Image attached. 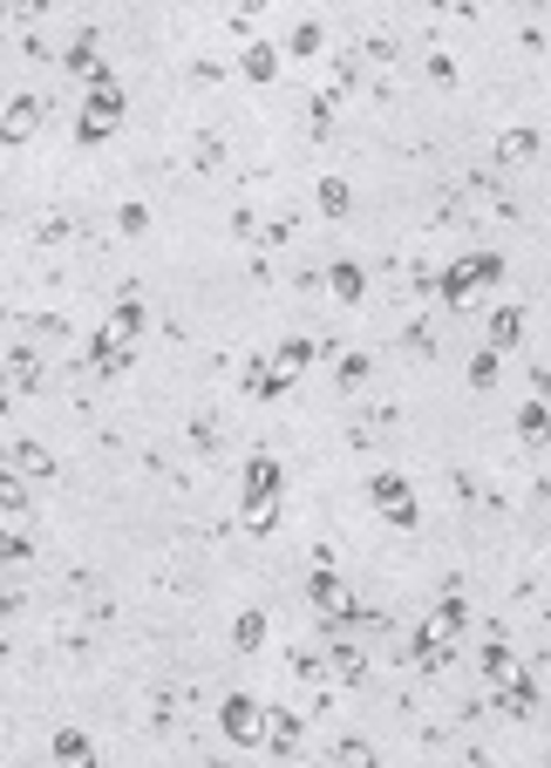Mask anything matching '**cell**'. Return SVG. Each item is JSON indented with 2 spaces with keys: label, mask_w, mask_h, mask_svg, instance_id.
Segmentation results:
<instances>
[{
  "label": "cell",
  "mask_w": 551,
  "mask_h": 768,
  "mask_svg": "<svg viewBox=\"0 0 551 768\" xmlns=\"http://www.w3.org/2000/svg\"><path fill=\"white\" fill-rule=\"evenodd\" d=\"M280 490H287L280 456L252 450V456H246V483H239V517H246L252 538H272V523H280Z\"/></svg>",
  "instance_id": "1"
},
{
  "label": "cell",
  "mask_w": 551,
  "mask_h": 768,
  "mask_svg": "<svg viewBox=\"0 0 551 768\" xmlns=\"http://www.w3.org/2000/svg\"><path fill=\"white\" fill-rule=\"evenodd\" d=\"M123 83H116V68H96L89 75V102H83V116H75V143L83 150H96V143H109L116 130H123Z\"/></svg>",
  "instance_id": "2"
},
{
  "label": "cell",
  "mask_w": 551,
  "mask_h": 768,
  "mask_svg": "<svg viewBox=\"0 0 551 768\" xmlns=\"http://www.w3.org/2000/svg\"><path fill=\"white\" fill-rule=\"evenodd\" d=\"M429 286H436V300H443V306H469L477 293L504 286V252H463L443 279H429Z\"/></svg>",
  "instance_id": "3"
},
{
  "label": "cell",
  "mask_w": 551,
  "mask_h": 768,
  "mask_svg": "<svg viewBox=\"0 0 551 768\" xmlns=\"http://www.w3.org/2000/svg\"><path fill=\"white\" fill-rule=\"evenodd\" d=\"M368 504L381 510V523H396V531H415V523H422L415 483H409L402 469H375V476H368Z\"/></svg>",
  "instance_id": "4"
},
{
  "label": "cell",
  "mask_w": 551,
  "mask_h": 768,
  "mask_svg": "<svg viewBox=\"0 0 551 768\" xmlns=\"http://www.w3.org/2000/svg\"><path fill=\"white\" fill-rule=\"evenodd\" d=\"M218 727L231 748H266V707L252 694H225L218 701Z\"/></svg>",
  "instance_id": "5"
},
{
  "label": "cell",
  "mask_w": 551,
  "mask_h": 768,
  "mask_svg": "<svg viewBox=\"0 0 551 768\" xmlns=\"http://www.w3.org/2000/svg\"><path fill=\"white\" fill-rule=\"evenodd\" d=\"M42 116H48V102H42V96H14L8 109H0V143L21 150L34 130H42Z\"/></svg>",
  "instance_id": "6"
},
{
  "label": "cell",
  "mask_w": 551,
  "mask_h": 768,
  "mask_svg": "<svg viewBox=\"0 0 551 768\" xmlns=\"http://www.w3.org/2000/svg\"><path fill=\"white\" fill-rule=\"evenodd\" d=\"M402 660H409V667H422V673H443V667L456 660V639H443L436 626L422 619V626L409 632V653H402Z\"/></svg>",
  "instance_id": "7"
},
{
  "label": "cell",
  "mask_w": 551,
  "mask_h": 768,
  "mask_svg": "<svg viewBox=\"0 0 551 768\" xmlns=\"http://www.w3.org/2000/svg\"><path fill=\"white\" fill-rule=\"evenodd\" d=\"M130 360H137V340H116L109 327H96V340H89V368H96L102 381H123V375H130Z\"/></svg>",
  "instance_id": "8"
},
{
  "label": "cell",
  "mask_w": 551,
  "mask_h": 768,
  "mask_svg": "<svg viewBox=\"0 0 551 768\" xmlns=\"http://www.w3.org/2000/svg\"><path fill=\"white\" fill-rule=\"evenodd\" d=\"M300 742H306V721L293 707H266V748L280 761H300Z\"/></svg>",
  "instance_id": "9"
},
{
  "label": "cell",
  "mask_w": 551,
  "mask_h": 768,
  "mask_svg": "<svg viewBox=\"0 0 551 768\" xmlns=\"http://www.w3.org/2000/svg\"><path fill=\"white\" fill-rule=\"evenodd\" d=\"M497 707H504L510 721H531V714H538V673H525V667H518V673L497 686Z\"/></svg>",
  "instance_id": "10"
},
{
  "label": "cell",
  "mask_w": 551,
  "mask_h": 768,
  "mask_svg": "<svg viewBox=\"0 0 551 768\" xmlns=\"http://www.w3.org/2000/svg\"><path fill=\"white\" fill-rule=\"evenodd\" d=\"M48 755H55L62 768H102V755H96V742L83 735V727H55V742H48Z\"/></svg>",
  "instance_id": "11"
},
{
  "label": "cell",
  "mask_w": 551,
  "mask_h": 768,
  "mask_svg": "<svg viewBox=\"0 0 551 768\" xmlns=\"http://www.w3.org/2000/svg\"><path fill=\"white\" fill-rule=\"evenodd\" d=\"M306 598H313V613H321V619H334L341 605H347V585H341V572H334V564H313Z\"/></svg>",
  "instance_id": "12"
},
{
  "label": "cell",
  "mask_w": 551,
  "mask_h": 768,
  "mask_svg": "<svg viewBox=\"0 0 551 768\" xmlns=\"http://www.w3.org/2000/svg\"><path fill=\"white\" fill-rule=\"evenodd\" d=\"M313 354H321V347H313L306 334H293V340H280V347H272V375H280V381L293 388V381H300V375L313 368Z\"/></svg>",
  "instance_id": "13"
},
{
  "label": "cell",
  "mask_w": 551,
  "mask_h": 768,
  "mask_svg": "<svg viewBox=\"0 0 551 768\" xmlns=\"http://www.w3.org/2000/svg\"><path fill=\"white\" fill-rule=\"evenodd\" d=\"M8 463H14L21 476H34V483H55V469H62V463L42 450V442H28V435H14V442H8Z\"/></svg>",
  "instance_id": "14"
},
{
  "label": "cell",
  "mask_w": 551,
  "mask_h": 768,
  "mask_svg": "<svg viewBox=\"0 0 551 768\" xmlns=\"http://www.w3.org/2000/svg\"><path fill=\"white\" fill-rule=\"evenodd\" d=\"M327 293H334L341 306H361V300H368V272L354 266V259H334V266H327Z\"/></svg>",
  "instance_id": "15"
},
{
  "label": "cell",
  "mask_w": 551,
  "mask_h": 768,
  "mask_svg": "<svg viewBox=\"0 0 551 768\" xmlns=\"http://www.w3.org/2000/svg\"><path fill=\"white\" fill-rule=\"evenodd\" d=\"M525 340V306H497L490 320H484V347H497V354H510Z\"/></svg>",
  "instance_id": "16"
},
{
  "label": "cell",
  "mask_w": 551,
  "mask_h": 768,
  "mask_svg": "<svg viewBox=\"0 0 551 768\" xmlns=\"http://www.w3.org/2000/svg\"><path fill=\"white\" fill-rule=\"evenodd\" d=\"M327 673H334L341 686H361V680H368V653H361L354 639H334V646H327Z\"/></svg>",
  "instance_id": "17"
},
{
  "label": "cell",
  "mask_w": 551,
  "mask_h": 768,
  "mask_svg": "<svg viewBox=\"0 0 551 768\" xmlns=\"http://www.w3.org/2000/svg\"><path fill=\"white\" fill-rule=\"evenodd\" d=\"M477 667H484V680H490V686H504L510 673H518V653H510V646L490 632V639H484V653H477Z\"/></svg>",
  "instance_id": "18"
},
{
  "label": "cell",
  "mask_w": 551,
  "mask_h": 768,
  "mask_svg": "<svg viewBox=\"0 0 551 768\" xmlns=\"http://www.w3.org/2000/svg\"><path fill=\"white\" fill-rule=\"evenodd\" d=\"M239 75H246V83H272V75H280V48H272V42H252V48L239 55Z\"/></svg>",
  "instance_id": "19"
},
{
  "label": "cell",
  "mask_w": 551,
  "mask_h": 768,
  "mask_svg": "<svg viewBox=\"0 0 551 768\" xmlns=\"http://www.w3.org/2000/svg\"><path fill=\"white\" fill-rule=\"evenodd\" d=\"M531 156H538V130H504L497 137V164L518 171V164H531Z\"/></svg>",
  "instance_id": "20"
},
{
  "label": "cell",
  "mask_w": 551,
  "mask_h": 768,
  "mask_svg": "<svg viewBox=\"0 0 551 768\" xmlns=\"http://www.w3.org/2000/svg\"><path fill=\"white\" fill-rule=\"evenodd\" d=\"M518 435L531 442V450H544V442H551V409H544V401L531 394L525 401V409H518Z\"/></svg>",
  "instance_id": "21"
},
{
  "label": "cell",
  "mask_w": 551,
  "mask_h": 768,
  "mask_svg": "<svg viewBox=\"0 0 551 768\" xmlns=\"http://www.w3.org/2000/svg\"><path fill=\"white\" fill-rule=\"evenodd\" d=\"M231 646H239V653H259V646H266V613H259V605H246V613L231 619Z\"/></svg>",
  "instance_id": "22"
},
{
  "label": "cell",
  "mask_w": 551,
  "mask_h": 768,
  "mask_svg": "<svg viewBox=\"0 0 551 768\" xmlns=\"http://www.w3.org/2000/svg\"><path fill=\"white\" fill-rule=\"evenodd\" d=\"M143 320H150V313H143V300L130 293V300H116V313H109V334H116V340H137V334H143Z\"/></svg>",
  "instance_id": "23"
},
{
  "label": "cell",
  "mask_w": 551,
  "mask_h": 768,
  "mask_svg": "<svg viewBox=\"0 0 551 768\" xmlns=\"http://www.w3.org/2000/svg\"><path fill=\"white\" fill-rule=\"evenodd\" d=\"M246 394H252V401H280V394H287V381L272 375V360H252V368H246Z\"/></svg>",
  "instance_id": "24"
},
{
  "label": "cell",
  "mask_w": 551,
  "mask_h": 768,
  "mask_svg": "<svg viewBox=\"0 0 551 768\" xmlns=\"http://www.w3.org/2000/svg\"><path fill=\"white\" fill-rule=\"evenodd\" d=\"M429 626H436V632H443V639H456V632H463V626H469V605H463V598H456V592H450V598H436V613H429Z\"/></svg>",
  "instance_id": "25"
},
{
  "label": "cell",
  "mask_w": 551,
  "mask_h": 768,
  "mask_svg": "<svg viewBox=\"0 0 551 768\" xmlns=\"http://www.w3.org/2000/svg\"><path fill=\"white\" fill-rule=\"evenodd\" d=\"M0 510H8V517L28 510V476H21L14 463H0Z\"/></svg>",
  "instance_id": "26"
},
{
  "label": "cell",
  "mask_w": 551,
  "mask_h": 768,
  "mask_svg": "<svg viewBox=\"0 0 551 768\" xmlns=\"http://www.w3.org/2000/svg\"><path fill=\"white\" fill-rule=\"evenodd\" d=\"M497 368H504V354H497V347H477V354H469V388L490 394V388H497Z\"/></svg>",
  "instance_id": "27"
},
{
  "label": "cell",
  "mask_w": 551,
  "mask_h": 768,
  "mask_svg": "<svg viewBox=\"0 0 551 768\" xmlns=\"http://www.w3.org/2000/svg\"><path fill=\"white\" fill-rule=\"evenodd\" d=\"M8 375H14V388H21V394L42 388V360H34V347H14V354H8Z\"/></svg>",
  "instance_id": "28"
},
{
  "label": "cell",
  "mask_w": 551,
  "mask_h": 768,
  "mask_svg": "<svg viewBox=\"0 0 551 768\" xmlns=\"http://www.w3.org/2000/svg\"><path fill=\"white\" fill-rule=\"evenodd\" d=\"M75 75H83V83H89V75L102 68V55H96V34H75V42H68V55H62Z\"/></svg>",
  "instance_id": "29"
},
{
  "label": "cell",
  "mask_w": 551,
  "mask_h": 768,
  "mask_svg": "<svg viewBox=\"0 0 551 768\" xmlns=\"http://www.w3.org/2000/svg\"><path fill=\"white\" fill-rule=\"evenodd\" d=\"M321 212H327V218H347V212H354L347 177H321Z\"/></svg>",
  "instance_id": "30"
},
{
  "label": "cell",
  "mask_w": 551,
  "mask_h": 768,
  "mask_svg": "<svg viewBox=\"0 0 551 768\" xmlns=\"http://www.w3.org/2000/svg\"><path fill=\"white\" fill-rule=\"evenodd\" d=\"M334 761H341V768H381V761H375V748H368L361 735H347V742L334 748Z\"/></svg>",
  "instance_id": "31"
},
{
  "label": "cell",
  "mask_w": 551,
  "mask_h": 768,
  "mask_svg": "<svg viewBox=\"0 0 551 768\" xmlns=\"http://www.w3.org/2000/svg\"><path fill=\"white\" fill-rule=\"evenodd\" d=\"M321 42H327L321 21H300V28H293V42H287V55H321Z\"/></svg>",
  "instance_id": "32"
},
{
  "label": "cell",
  "mask_w": 551,
  "mask_h": 768,
  "mask_svg": "<svg viewBox=\"0 0 551 768\" xmlns=\"http://www.w3.org/2000/svg\"><path fill=\"white\" fill-rule=\"evenodd\" d=\"M334 375H341V388H361V381L375 375V360H368V354H341V368H334Z\"/></svg>",
  "instance_id": "33"
},
{
  "label": "cell",
  "mask_w": 551,
  "mask_h": 768,
  "mask_svg": "<svg viewBox=\"0 0 551 768\" xmlns=\"http://www.w3.org/2000/svg\"><path fill=\"white\" fill-rule=\"evenodd\" d=\"M34 558V544L21 538V531H8V523H0V564H28Z\"/></svg>",
  "instance_id": "34"
},
{
  "label": "cell",
  "mask_w": 551,
  "mask_h": 768,
  "mask_svg": "<svg viewBox=\"0 0 551 768\" xmlns=\"http://www.w3.org/2000/svg\"><path fill=\"white\" fill-rule=\"evenodd\" d=\"M116 225H123L130 238H143L150 231V205H123V212H116Z\"/></svg>",
  "instance_id": "35"
},
{
  "label": "cell",
  "mask_w": 551,
  "mask_h": 768,
  "mask_svg": "<svg viewBox=\"0 0 551 768\" xmlns=\"http://www.w3.org/2000/svg\"><path fill=\"white\" fill-rule=\"evenodd\" d=\"M293 673H300V680H321V673H327V653H321V660H313V653H293Z\"/></svg>",
  "instance_id": "36"
},
{
  "label": "cell",
  "mask_w": 551,
  "mask_h": 768,
  "mask_svg": "<svg viewBox=\"0 0 551 768\" xmlns=\"http://www.w3.org/2000/svg\"><path fill=\"white\" fill-rule=\"evenodd\" d=\"M14 14H28V21H34V14H48V0H14Z\"/></svg>",
  "instance_id": "37"
},
{
  "label": "cell",
  "mask_w": 551,
  "mask_h": 768,
  "mask_svg": "<svg viewBox=\"0 0 551 768\" xmlns=\"http://www.w3.org/2000/svg\"><path fill=\"white\" fill-rule=\"evenodd\" d=\"M293 768H341V761H293Z\"/></svg>",
  "instance_id": "38"
},
{
  "label": "cell",
  "mask_w": 551,
  "mask_h": 768,
  "mask_svg": "<svg viewBox=\"0 0 551 768\" xmlns=\"http://www.w3.org/2000/svg\"><path fill=\"white\" fill-rule=\"evenodd\" d=\"M212 768H239V761H212Z\"/></svg>",
  "instance_id": "39"
},
{
  "label": "cell",
  "mask_w": 551,
  "mask_h": 768,
  "mask_svg": "<svg viewBox=\"0 0 551 768\" xmlns=\"http://www.w3.org/2000/svg\"><path fill=\"white\" fill-rule=\"evenodd\" d=\"M0 21H8V0H0Z\"/></svg>",
  "instance_id": "40"
}]
</instances>
